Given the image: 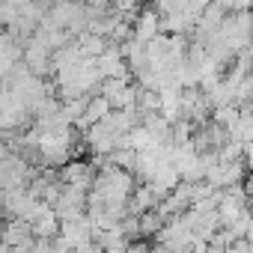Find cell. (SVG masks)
I'll use <instances>...</instances> for the list:
<instances>
[{"mask_svg": "<svg viewBox=\"0 0 253 253\" xmlns=\"http://www.w3.org/2000/svg\"><path fill=\"white\" fill-rule=\"evenodd\" d=\"M36 197L27 191V188H12V191H3V200H0V211L9 220H24L27 211L33 209Z\"/></svg>", "mask_w": 253, "mask_h": 253, "instance_id": "obj_1", "label": "cell"}, {"mask_svg": "<svg viewBox=\"0 0 253 253\" xmlns=\"http://www.w3.org/2000/svg\"><path fill=\"white\" fill-rule=\"evenodd\" d=\"M57 235H60V238L75 250V247H81V244L92 241V226H89V220H86V214H84V217H78V220H63Z\"/></svg>", "mask_w": 253, "mask_h": 253, "instance_id": "obj_2", "label": "cell"}, {"mask_svg": "<svg viewBox=\"0 0 253 253\" xmlns=\"http://www.w3.org/2000/svg\"><path fill=\"white\" fill-rule=\"evenodd\" d=\"M161 33V18H158V12H140L137 18H134V24H131V39L134 42H140V45H146V42H152L155 36Z\"/></svg>", "mask_w": 253, "mask_h": 253, "instance_id": "obj_3", "label": "cell"}, {"mask_svg": "<svg viewBox=\"0 0 253 253\" xmlns=\"http://www.w3.org/2000/svg\"><path fill=\"white\" fill-rule=\"evenodd\" d=\"M110 113V104L101 98V95H92V98H86V107H84V113H81V119L75 122L78 128H89V125H95L98 119H104Z\"/></svg>", "mask_w": 253, "mask_h": 253, "instance_id": "obj_4", "label": "cell"}, {"mask_svg": "<svg viewBox=\"0 0 253 253\" xmlns=\"http://www.w3.org/2000/svg\"><path fill=\"white\" fill-rule=\"evenodd\" d=\"M75 45L81 48L84 57H98V54L107 48V39H104V36H95V33H81Z\"/></svg>", "mask_w": 253, "mask_h": 253, "instance_id": "obj_5", "label": "cell"}, {"mask_svg": "<svg viewBox=\"0 0 253 253\" xmlns=\"http://www.w3.org/2000/svg\"><path fill=\"white\" fill-rule=\"evenodd\" d=\"M72 253H101V247H98L95 241H86V244H81V247H75Z\"/></svg>", "mask_w": 253, "mask_h": 253, "instance_id": "obj_6", "label": "cell"}, {"mask_svg": "<svg viewBox=\"0 0 253 253\" xmlns=\"http://www.w3.org/2000/svg\"><path fill=\"white\" fill-rule=\"evenodd\" d=\"M155 253H185V250H167V247H158Z\"/></svg>", "mask_w": 253, "mask_h": 253, "instance_id": "obj_7", "label": "cell"}, {"mask_svg": "<svg viewBox=\"0 0 253 253\" xmlns=\"http://www.w3.org/2000/svg\"><path fill=\"white\" fill-rule=\"evenodd\" d=\"M0 200H3V191H0Z\"/></svg>", "mask_w": 253, "mask_h": 253, "instance_id": "obj_8", "label": "cell"}]
</instances>
